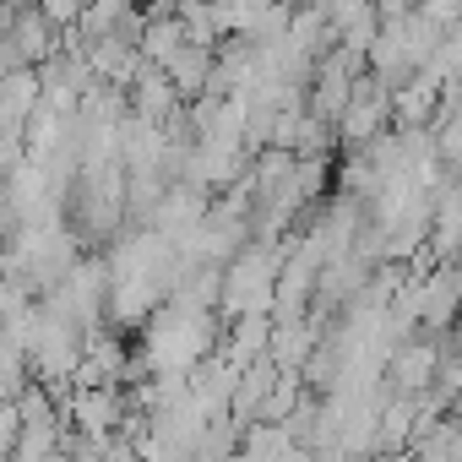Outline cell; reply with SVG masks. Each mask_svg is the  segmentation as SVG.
I'll use <instances>...</instances> for the list:
<instances>
[{
  "label": "cell",
  "mask_w": 462,
  "mask_h": 462,
  "mask_svg": "<svg viewBox=\"0 0 462 462\" xmlns=\"http://www.w3.org/2000/svg\"><path fill=\"white\" fill-rule=\"evenodd\" d=\"M430 109H435V77H419V82H408V88L392 93V115H397V125H408V131H413Z\"/></svg>",
  "instance_id": "cell-5"
},
{
  "label": "cell",
  "mask_w": 462,
  "mask_h": 462,
  "mask_svg": "<svg viewBox=\"0 0 462 462\" xmlns=\"http://www.w3.org/2000/svg\"><path fill=\"white\" fill-rule=\"evenodd\" d=\"M39 12H44L50 28H66V23L77 28V23H82V6H77V0H55V6H39Z\"/></svg>",
  "instance_id": "cell-9"
},
{
  "label": "cell",
  "mask_w": 462,
  "mask_h": 462,
  "mask_svg": "<svg viewBox=\"0 0 462 462\" xmlns=\"http://www.w3.org/2000/svg\"><path fill=\"white\" fill-rule=\"evenodd\" d=\"M386 120H392V88L375 82V77H359V82H354V98H348V109H343V120H337V131H343L348 142H375Z\"/></svg>",
  "instance_id": "cell-2"
},
{
  "label": "cell",
  "mask_w": 462,
  "mask_h": 462,
  "mask_svg": "<svg viewBox=\"0 0 462 462\" xmlns=\"http://www.w3.org/2000/svg\"><path fill=\"white\" fill-rule=\"evenodd\" d=\"M435 217H440V223H435V245H440V251H451V245H457V228H462V196L451 190V196L440 201V212H435Z\"/></svg>",
  "instance_id": "cell-8"
},
{
  "label": "cell",
  "mask_w": 462,
  "mask_h": 462,
  "mask_svg": "<svg viewBox=\"0 0 462 462\" xmlns=\"http://www.w3.org/2000/svg\"><path fill=\"white\" fill-rule=\"evenodd\" d=\"M273 332H278L273 316H245V321H235V332H228V343H223V359L235 365V370L262 365V359L273 354Z\"/></svg>",
  "instance_id": "cell-3"
},
{
  "label": "cell",
  "mask_w": 462,
  "mask_h": 462,
  "mask_svg": "<svg viewBox=\"0 0 462 462\" xmlns=\"http://www.w3.org/2000/svg\"><path fill=\"white\" fill-rule=\"evenodd\" d=\"M23 430H28V424H23V402H17V397H0V462L17 451Z\"/></svg>",
  "instance_id": "cell-7"
},
{
  "label": "cell",
  "mask_w": 462,
  "mask_h": 462,
  "mask_svg": "<svg viewBox=\"0 0 462 462\" xmlns=\"http://www.w3.org/2000/svg\"><path fill=\"white\" fill-rule=\"evenodd\" d=\"M278 273H283V267H278V251H273L267 240L245 245L235 262L223 267V294H217L223 316H235V321H245V316H273Z\"/></svg>",
  "instance_id": "cell-1"
},
{
  "label": "cell",
  "mask_w": 462,
  "mask_h": 462,
  "mask_svg": "<svg viewBox=\"0 0 462 462\" xmlns=\"http://www.w3.org/2000/svg\"><path fill=\"white\" fill-rule=\"evenodd\" d=\"M131 88H136V115H142V120H152V125H158V120H169V115H174V98H180V93H174L169 71L142 66V77H136Z\"/></svg>",
  "instance_id": "cell-4"
},
{
  "label": "cell",
  "mask_w": 462,
  "mask_h": 462,
  "mask_svg": "<svg viewBox=\"0 0 462 462\" xmlns=\"http://www.w3.org/2000/svg\"><path fill=\"white\" fill-rule=\"evenodd\" d=\"M430 370H435V348H419V343L392 348V381H397L402 392L424 386V381H430Z\"/></svg>",
  "instance_id": "cell-6"
}]
</instances>
